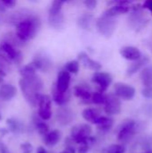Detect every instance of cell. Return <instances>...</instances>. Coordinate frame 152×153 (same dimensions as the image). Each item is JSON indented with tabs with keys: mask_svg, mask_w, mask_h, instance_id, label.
Here are the masks:
<instances>
[{
	"mask_svg": "<svg viewBox=\"0 0 152 153\" xmlns=\"http://www.w3.org/2000/svg\"><path fill=\"white\" fill-rule=\"evenodd\" d=\"M21 91L26 101L32 107H37L42 96L44 83L41 78L37 74L22 77L19 81Z\"/></svg>",
	"mask_w": 152,
	"mask_h": 153,
	"instance_id": "6da1fadb",
	"label": "cell"
},
{
	"mask_svg": "<svg viewBox=\"0 0 152 153\" xmlns=\"http://www.w3.org/2000/svg\"><path fill=\"white\" fill-rule=\"evenodd\" d=\"M15 27H16V31H15L16 36L21 41L24 43L32 39L36 36L40 27V20L38 15L32 13L27 18L17 23Z\"/></svg>",
	"mask_w": 152,
	"mask_h": 153,
	"instance_id": "7a4b0ae2",
	"label": "cell"
},
{
	"mask_svg": "<svg viewBox=\"0 0 152 153\" xmlns=\"http://www.w3.org/2000/svg\"><path fill=\"white\" fill-rule=\"evenodd\" d=\"M0 55L11 65H20L22 61V54L13 44L3 40L0 42Z\"/></svg>",
	"mask_w": 152,
	"mask_h": 153,
	"instance_id": "3957f363",
	"label": "cell"
},
{
	"mask_svg": "<svg viewBox=\"0 0 152 153\" xmlns=\"http://www.w3.org/2000/svg\"><path fill=\"white\" fill-rule=\"evenodd\" d=\"M116 23L117 22L115 17L103 14L97 20L96 26L101 35L106 38H109L114 34L116 28Z\"/></svg>",
	"mask_w": 152,
	"mask_h": 153,
	"instance_id": "277c9868",
	"label": "cell"
},
{
	"mask_svg": "<svg viewBox=\"0 0 152 153\" xmlns=\"http://www.w3.org/2000/svg\"><path fill=\"white\" fill-rule=\"evenodd\" d=\"M136 133V123L134 120L127 118L124 120L117 132L116 138L119 142H127L133 137Z\"/></svg>",
	"mask_w": 152,
	"mask_h": 153,
	"instance_id": "5b68a950",
	"label": "cell"
},
{
	"mask_svg": "<svg viewBox=\"0 0 152 153\" xmlns=\"http://www.w3.org/2000/svg\"><path fill=\"white\" fill-rule=\"evenodd\" d=\"M92 133V127L89 124H81L72 127L70 136L75 144H81L85 142Z\"/></svg>",
	"mask_w": 152,
	"mask_h": 153,
	"instance_id": "8992f818",
	"label": "cell"
},
{
	"mask_svg": "<svg viewBox=\"0 0 152 153\" xmlns=\"http://www.w3.org/2000/svg\"><path fill=\"white\" fill-rule=\"evenodd\" d=\"M121 99L118 98L115 93H109L107 95L106 101L104 106V111L105 113L109 116H117L122 111V104H121Z\"/></svg>",
	"mask_w": 152,
	"mask_h": 153,
	"instance_id": "52a82bcc",
	"label": "cell"
},
{
	"mask_svg": "<svg viewBox=\"0 0 152 153\" xmlns=\"http://www.w3.org/2000/svg\"><path fill=\"white\" fill-rule=\"evenodd\" d=\"M92 91L90 87L86 83H79L73 87V95L80 100L82 105H91Z\"/></svg>",
	"mask_w": 152,
	"mask_h": 153,
	"instance_id": "ba28073f",
	"label": "cell"
},
{
	"mask_svg": "<svg viewBox=\"0 0 152 153\" xmlns=\"http://www.w3.org/2000/svg\"><path fill=\"white\" fill-rule=\"evenodd\" d=\"M115 94L123 100H132L135 96V89L130 84L125 82H116L114 85Z\"/></svg>",
	"mask_w": 152,
	"mask_h": 153,
	"instance_id": "9c48e42d",
	"label": "cell"
},
{
	"mask_svg": "<svg viewBox=\"0 0 152 153\" xmlns=\"http://www.w3.org/2000/svg\"><path fill=\"white\" fill-rule=\"evenodd\" d=\"M148 22V19L145 18L143 13H142V7L140 5L133 7V13L128 18L129 26L135 30H141L146 26Z\"/></svg>",
	"mask_w": 152,
	"mask_h": 153,
	"instance_id": "30bf717a",
	"label": "cell"
},
{
	"mask_svg": "<svg viewBox=\"0 0 152 153\" xmlns=\"http://www.w3.org/2000/svg\"><path fill=\"white\" fill-rule=\"evenodd\" d=\"M91 81L92 82L98 85L99 91L105 92L108 89V87L111 85L113 82V78H112V75L108 73L98 71L93 74L91 77Z\"/></svg>",
	"mask_w": 152,
	"mask_h": 153,
	"instance_id": "8fae6325",
	"label": "cell"
},
{
	"mask_svg": "<svg viewBox=\"0 0 152 153\" xmlns=\"http://www.w3.org/2000/svg\"><path fill=\"white\" fill-rule=\"evenodd\" d=\"M38 115L45 121L49 120L52 117V101L48 95L42 94L38 104Z\"/></svg>",
	"mask_w": 152,
	"mask_h": 153,
	"instance_id": "7c38bea8",
	"label": "cell"
},
{
	"mask_svg": "<svg viewBox=\"0 0 152 153\" xmlns=\"http://www.w3.org/2000/svg\"><path fill=\"white\" fill-rule=\"evenodd\" d=\"M56 122L62 126H66L73 121V110L66 106H61L56 113Z\"/></svg>",
	"mask_w": 152,
	"mask_h": 153,
	"instance_id": "4fadbf2b",
	"label": "cell"
},
{
	"mask_svg": "<svg viewBox=\"0 0 152 153\" xmlns=\"http://www.w3.org/2000/svg\"><path fill=\"white\" fill-rule=\"evenodd\" d=\"M31 63L37 70H39L41 72H47L52 67L51 59L43 53H38L37 55H35Z\"/></svg>",
	"mask_w": 152,
	"mask_h": 153,
	"instance_id": "5bb4252c",
	"label": "cell"
},
{
	"mask_svg": "<svg viewBox=\"0 0 152 153\" xmlns=\"http://www.w3.org/2000/svg\"><path fill=\"white\" fill-rule=\"evenodd\" d=\"M70 82H71L70 73L68 71H66L65 69H64L59 72V74L57 75L56 82L55 84L60 91L67 92L69 91Z\"/></svg>",
	"mask_w": 152,
	"mask_h": 153,
	"instance_id": "9a60e30c",
	"label": "cell"
},
{
	"mask_svg": "<svg viewBox=\"0 0 152 153\" xmlns=\"http://www.w3.org/2000/svg\"><path fill=\"white\" fill-rule=\"evenodd\" d=\"M51 92H52V99H53L54 102L60 107L65 106L70 100L71 95H70L69 91L67 92H62L56 88V84L53 85Z\"/></svg>",
	"mask_w": 152,
	"mask_h": 153,
	"instance_id": "2e32d148",
	"label": "cell"
},
{
	"mask_svg": "<svg viewBox=\"0 0 152 153\" xmlns=\"http://www.w3.org/2000/svg\"><path fill=\"white\" fill-rule=\"evenodd\" d=\"M121 56L130 61H135L142 57V53L139 48L133 46H125L120 49Z\"/></svg>",
	"mask_w": 152,
	"mask_h": 153,
	"instance_id": "e0dca14e",
	"label": "cell"
},
{
	"mask_svg": "<svg viewBox=\"0 0 152 153\" xmlns=\"http://www.w3.org/2000/svg\"><path fill=\"white\" fill-rule=\"evenodd\" d=\"M149 63H150V58L148 56H142L140 59L133 61V63L130 64L129 66L127 67V70H126L127 76L133 75L142 68H144Z\"/></svg>",
	"mask_w": 152,
	"mask_h": 153,
	"instance_id": "ac0fdd59",
	"label": "cell"
},
{
	"mask_svg": "<svg viewBox=\"0 0 152 153\" xmlns=\"http://www.w3.org/2000/svg\"><path fill=\"white\" fill-rule=\"evenodd\" d=\"M17 94V89L15 86L5 83L0 87V100L3 101H9L13 100Z\"/></svg>",
	"mask_w": 152,
	"mask_h": 153,
	"instance_id": "d6986e66",
	"label": "cell"
},
{
	"mask_svg": "<svg viewBox=\"0 0 152 153\" xmlns=\"http://www.w3.org/2000/svg\"><path fill=\"white\" fill-rule=\"evenodd\" d=\"M32 123L34 127L36 128V130L38 131V133L42 136L45 137L50 131L48 125L45 122V120H43L38 114L32 115Z\"/></svg>",
	"mask_w": 152,
	"mask_h": 153,
	"instance_id": "ffe728a7",
	"label": "cell"
},
{
	"mask_svg": "<svg viewBox=\"0 0 152 153\" xmlns=\"http://www.w3.org/2000/svg\"><path fill=\"white\" fill-rule=\"evenodd\" d=\"M32 13L30 11V10H27V9H20L18 11H15L13 12V13H10L7 18H6V21L8 23L10 24H14L16 25L17 23H19L21 21L24 20L25 18H27L29 15H30Z\"/></svg>",
	"mask_w": 152,
	"mask_h": 153,
	"instance_id": "44dd1931",
	"label": "cell"
},
{
	"mask_svg": "<svg viewBox=\"0 0 152 153\" xmlns=\"http://www.w3.org/2000/svg\"><path fill=\"white\" fill-rule=\"evenodd\" d=\"M114 126V119L109 116H100L96 123L97 129L101 133H108Z\"/></svg>",
	"mask_w": 152,
	"mask_h": 153,
	"instance_id": "7402d4cb",
	"label": "cell"
},
{
	"mask_svg": "<svg viewBox=\"0 0 152 153\" xmlns=\"http://www.w3.org/2000/svg\"><path fill=\"white\" fill-rule=\"evenodd\" d=\"M78 59H79L80 61H82V63L84 65L85 67H87V68H89V69H90V70H93V71L98 72V71H99V70L101 69V67H102L101 65H100L99 62H97V61L91 59L85 52H81V53L78 55Z\"/></svg>",
	"mask_w": 152,
	"mask_h": 153,
	"instance_id": "603a6c76",
	"label": "cell"
},
{
	"mask_svg": "<svg viewBox=\"0 0 152 153\" xmlns=\"http://www.w3.org/2000/svg\"><path fill=\"white\" fill-rule=\"evenodd\" d=\"M82 116L84 118V120H86L90 124L96 125L97 121L99 120V118L102 115H101L100 111L98 108H87L83 109V111L82 113Z\"/></svg>",
	"mask_w": 152,
	"mask_h": 153,
	"instance_id": "cb8c5ba5",
	"label": "cell"
},
{
	"mask_svg": "<svg viewBox=\"0 0 152 153\" xmlns=\"http://www.w3.org/2000/svg\"><path fill=\"white\" fill-rule=\"evenodd\" d=\"M60 140H61V133L57 129L49 131V133L45 137H43L45 145L49 147L56 145L60 142Z\"/></svg>",
	"mask_w": 152,
	"mask_h": 153,
	"instance_id": "d4e9b609",
	"label": "cell"
},
{
	"mask_svg": "<svg viewBox=\"0 0 152 153\" xmlns=\"http://www.w3.org/2000/svg\"><path fill=\"white\" fill-rule=\"evenodd\" d=\"M130 11V7L125 4H115L114 6L108 8L104 14L108 15V16H111V17H116L117 15L120 14H124Z\"/></svg>",
	"mask_w": 152,
	"mask_h": 153,
	"instance_id": "484cf974",
	"label": "cell"
},
{
	"mask_svg": "<svg viewBox=\"0 0 152 153\" xmlns=\"http://www.w3.org/2000/svg\"><path fill=\"white\" fill-rule=\"evenodd\" d=\"M140 79L144 87L152 85V65H146L140 74Z\"/></svg>",
	"mask_w": 152,
	"mask_h": 153,
	"instance_id": "4316f807",
	"label": "cell"
},
{
	"mask_svg": "<svg viewBox=\"0 0 152 153\" xmlns=\"http://www.w3.org/2000/svg\"><path fill=\"white\" fill-rule=\"evenodd\" d=\"M48 22L50 26L55 29H62L65 25V17L63 13L48 15Z\"/></svg>",
	"mask_w": 152,
	"mask_h": 153,
	"instance_id": "83f0119b",
	"label": "cell"
},
{
	"mask_svg": "<svg viewBox=\"0 0 152 153\" xmlns=\"http://www.w3.org/2000/svg\"><path fill=\"white\" fill-rule=\"evenodd\" d=\"M92 21H93V16L91 13H85L82 14L79 19H78V25L82 28L83 30H90L91 29L92 25Z\"/></svg>",
	"mask_w": 152,
	"mask_h": 153,
	"instance_id": "f1b7e54d",
	"label": "cell"
},
{
	"mask_svg": "<svg viewBox=\"0 0 152 153\" xmlns=\"http://www.w3.org/2000/svg\"><path fill=\"white\" fill-rule=\"evenodd\" d=\"M6 125L8 126L9 131L13 134H19L23 131L22 125L18 120H16L14 118H8L6 120Z\"/></svg>",
	"mask_w": 152,
	"mask_h": 153,
	"instance_id": "f546056e",
	"label": "cell"
},
{
	"mask_svg": "<svg viewBox=\"0 0 152 153\" xmlns=\"http://www.w3.org/2000/svg\"><path fill=\"white\" fill-rule=\"evenodd\" d=\"M106 98H107V95H105L104 92L95 91L92 93L91 102L92 104H95V105H104L106 101Z\"/></svg>",
	"mask_w": 152,
	"mask_h": 153,
	"instance_id": "4dcf8cb0",
	"label": "cell"
},
{
	"mask_svg": "<svg viewBox=\"0 0 152 153\" xmlns=\"http://www.w3.org/2000/svg\"><path fill=\"white\" fill-rule=\"evenodd\" d=\"M125 147L121 144H111L105 148L101 153H125Z\"/></svg>",
	"mask_w": 152,
	"mask_h": 153,
	"instance_id": "1f68e13d",
	"label": "cell"
},
{
	"mask_svg": "<svg viewBox=\"0 0 152 153\" xmlns=\"http://www.w3.org/2000/svg\"><path fill=\"white\" fill-rule=\"evenodd\" d=\"M79 68H80V64L78 60L70 61L65 65V69L68 71L70 74H77L79 71Z\"/></svg>",
	"mask_w": 152,
	"mask_h": 153,
	"instance_id": "d6a6232c",
	"label": "cell"
},
{
	"mask_svg": "<svg viewBox=\"0 0 152 153\" xmlns=\"http://www.w3.org/2000/svg\"><path fill=\"white\" fill-rule=\"evenodd\" d=\"M10 65H11V64H10L9 62H7V61L0 55V74H1L3 77L5 76L6 73L9 71Z\"/></svg>",
	"mask_w": 152,
	"mask_h": 153,
	"instance_id": "836d02e7",
	"label": "cell"
},
{
	"mask_svg": "<svg viewBox=\"0 0 152 153\" xmlns=\"http://www.w3.org/2000/svg\"><path fill=\"white\" fill-rule=\"evenodd\" d=\"M142 96L147 100H152V85L144 87L142 91Z\"/></svg>",
	"mask_w": 152,
	"mask_h": 153,
	"instance_id": "e575fe53",
	"label": "cell"
},
{
	"mask_svg": "<svg viewBox=\"0 0 152 153\" xmlns=\"http://www.w3.org/2000/svg\"><path fill=\"white\" fill-rule=\"evenodd\" d=\"M20 148H21L22 153H31L32 151H33V147H32V145L30 143H22L21 146H20Z\"/></svg>",
	"mask_w": 152,
	"mask_h": 153,
	"instance_id": "d590c367",
	"label": "cell"
},
{
	"mask_svg": "<svg viewBox=\"0 0 152 153\" xmlns=\"http://www.w3.org/2000/svg\"><path fill=\"white\" fill-rule=\"evenodd\" d=\"M85 6L90 10H94L97 6V0H83Z\"/></svg>",
	"mask_w": 152,
	"mask_h": 153,
	"instance_id": "8d00e7d4",
	"label": "cell"
},
{
	"mask_svg": "<svg viewBox=\"0 0 152 153\" xmlns=\"http://www.w3.org/2000/svg\"><path fill=\"white\" fill-rule=\"evenodd\" d=\"M134 0H111L108 4H125L126 5V4H129L131 2H133Z\"/></svg>",
	"mask_w": 152,
	"mask_h": 153,
	"instance_id": "74e56055",
	"label": "cell"
},
{
	"mask_svg": "<svg viewBox=\"0 0 152 153\" xmlns=\"http://www.w3.org/2000/svg\"><path fill=\"white\" fill-rule=\"evenodd\" d=\"M1 2L7 7H13L16 4V0H1Z\"/></svg>",
	"mask_w": 152,
	"mask_h": 153,
	"instance_id": "f35d334b",
	"label": "cell"
},
{
	"mask_svg": "<svg viewBox=\"0 0 152 153\" xmlns=\"http://www.w3.org/2000/svg\"><path fill=\"white\" fill-rule=\"evenodd\" d=\"M60 153H76L73 146H65V148Z\"/></svg>",
	"mask_w": 152,
	"mask_h": 153,
	"instance_id": "ab89813d",
	"label": "cell"
},
{
	"mask_svg": "<svg viewBox=\"0 0 152 153\" xmlns=\"http://www.w3.org/2000/svg\"><path fill=\"white\" fill-rule=\"evenodd\" d=\"M142 7H143V8L149 9V10L152 13V0H146L145 3H144L143 5H142Z\"/></svg>",
	"mask_w": 152,
	"mask_h": 153,
	"instance_id": "60d3db41",
	"label": "cell"
},
{
	"mask_svg": "<svg viewBox=\"0 0 152 153\" xmlns=\"http://www.w3.org/2000/svg\"><path fill=\"white\" fill-rule=\"evenodd\" d=\"M145 113L150 117H152V104H149L145 107Z\"/></svg>",
	"mask_w": 152,
	"mask_h": 153,
	"instance_id": "b9f144b4",
	"label": "cell"
},
{
	"mask_svg": "<svg viewBox=\"0 0 152 153\" xmlns=\"http://www.w3.org/2000/svg\"><path fill=\"white\" fill-rule=\"evenodd\" d=\"M8 150H7V148H6V146L4 144V143L0 140V153L4 152H7Z\"/></svg>",
	"mask_w": 152,
	"mask_h": 153,
	"instance_id": "7bdbcfd3",
	"label": "cell"
},
{
	"mask_svg": "<svg viewBox=\"0 0 152 153\" xmlns=\"http://www.w3.org/2000/svg\"><path fill=\"white\" fill-rule=\"evenodd\" d=\"M8 132H10V131H9V129L0 128V135H1V136H4V135H6V134H8Z\"/></svg>",
	"mask_w": 152,
	"mask_h": 153,
	"instance_id": "ee69618b",
	"label": "cell"
},
{
	"mask_svg": "<svg viewBox=\"0 0 152 153\" xmlns=\"http://www.w3.org/2000/svg\"><path fill=\"white\" fill-rule=\"evenodd\" d=\"M37 153H47V151H46V149L44 148V147H39L38 148V150H37Z\"/></svg>",
	"mask_w": 152,
	"mask_h": 153,
	"instance_id": "f6af8a7d",
	"label": "cell"
},
{
	"mask_svg": "<svg viewBox=\"0 0 152 153\" xmlns=\"http://www.w3.org/2000/svg\"><path fill=\"white\" fill-rule=\"evenodd\" d=\"M145 153H152V150H149L148 152H146Z\"/></svg>",
	"mask_w": 152,
	"mask_h": 153,
	"instance_id": "bcb514c9",
	"label": "cell"
},
{
	"mask_svg": "<svg viewBox=\"0 0 152 153\" xmlns=\"http://www.w3.org/2000/svg\"><path fill=\"white\" fill-rule=\"evenodd\" d=\"M30 1H31V2H38L39 0H30Z\"/></svg>",
	"mask_w": 152,
	"mask_h": 153,
	"instance_id": "7dc6e473",
	"label": "cell"
},
{
	"mask_svg": "<svg viewBox=\"0 0 152 153\" xmlns=\"http://www.w3.org/2000/svg\"><path fill=\"white\" fill-rule=\"evenodd\" d=\"M2 120V116H1V114H0V121Z\"/></svg>",
	"mask_w": 152,
	"mask_h": 153,
	"instance_id": "c3c4849f",
	"label": "cell"
},
{
	"mask_svg": "<svg viewBox=\"0 0 152 153\" xmlns=\"http://www.w3.org/2000/svg\"><path fill=\"white\" fill-rule=\"evenodd\" d=\"M62 1H63V2L65 3V2H66V1H68V0H62Z\"/></svg>",
	"mask_w": 152,
	"mask_h": 153,
	"instance_id": "681fc988",
	"label": "cell"
},
{
	"mask_svg": "<svg viewBox=\"0 0 152 153\" xmlns=\"http://www.w3.org/2000/svg\"><path fill=\"white\" fill-rule=\"evenodd\" d=\"M2 153H9V152H8V151H7V152H2Z\"/></svg>",
	"mask_w": 152,
	"mask_h": 153,
	"instance_id": "f907efd6",
	"label": "cell"
}]
</instances>
